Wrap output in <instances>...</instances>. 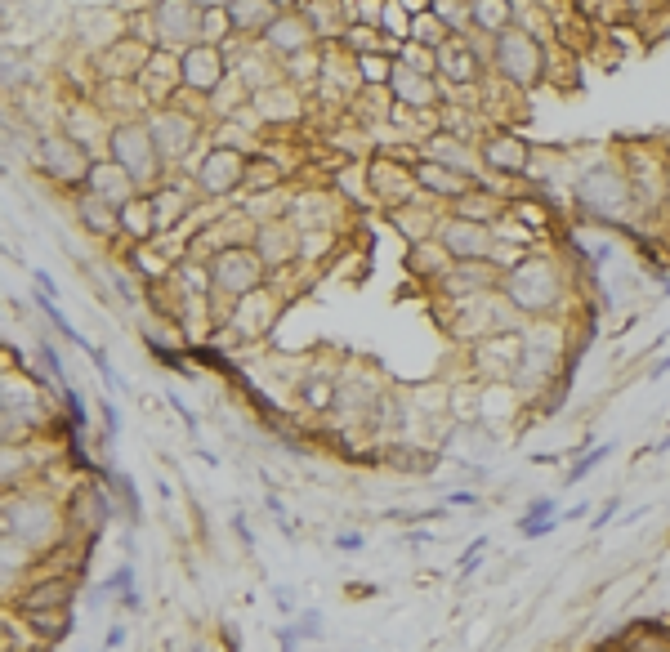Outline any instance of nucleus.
Masks as SVG:
<instances>
[{
    "label": "nucleus",
    "mask_w": 670,
    "mask_h": 652,
    "mask_svg": "<svg viewBox=\"0 0 670 652\" xmlns=\"http://www.w3.org/2000/svg\"><path fill=\"white\" fill-rule=\"evenodd\" d=\"M478 152H483V166H487L492 179H528L532 175L536 152L528 148V139L510 126L487 130V139L478 143Z\"/></svg>",
    "instance_id": "15"
},
{
    "label": "nucleus",
    "mask_w": 670,
    "mask_h": 652,
    "mask_svg": "<svg viewBox=\"0 0 670 652\" xmlns=\"http://www.w3.org/2000/svg\"><path fill=\"white\" fill-rule=\"evenodd\" d=\"M277 309H282V291H277V286H260V291L242 295V300L219 318V331H228L233 340H264L277 322Z\"/></svg>",
    "instance_id": "14"
},
{
    "label": "nucleus",
    "mask_w": 670,
    "mask_h": 652,
    "mask_svg": "<svg viewBox=\"0 0 670 652\" xmlns=\"http://www.w3.org/2000/svg\"><path fill=\"white\" fill-rule=\"evenodd\" d=\"M519 358H523V331L519 335H492V340H483V344L469 349L478 385H496V380H510L514 385V376H519Z\"/></svg>",
    "instance_id": "18"
},
{
    "label": "nucleus",
    "mask_w": 670,
    "mask_h": 652,
    "mask_svg": "<svg viewBox=\"0 0 670 652\" xmlns=\"http://www.w3.org/2000/svg\"><path fill=\"white\" fill-rule=\"evenodd\" d=\"M510 215L519 219L523 228H528V233H550V224H554V210L545 206L541 197H510Z\"/></svg>",
    "instance_id": "41"
},
{
    "label": "nucleus",
    "mask_w": 670,
    "mask_h": 652,
    "mask_svg": "<svg viewBox=\"0 0 670 652\" xmlns=\"http://www.w3.org/2000/svg\"><path fill=\"white\" fill-rule=\"evenodd\" d=\"M32 166L41 170L50 184L81 193L85 179H90V170H94V157L76 139H67L63 130H45L41 139H36V148H32Z\"/></svg>",
    "instance_id": "7"
},
{
    "label": "nucleus",
    "mask_w": 670,
    "mask_h": 652,
    "mask_svg": "<svg viewBox=\"0 0 670 652\" xmlns=\"http://www.w3.org/2000/svg\"><path fill=\"white\" fill-rule=\"evenodd\" d=\"M166 398H170V407H175V411H179V416H184V425H188V429H197V416H193V411H188V407H184V398H179V393H175V389H170V393H166Z\"/></svg>",
    "instance_id": "57"
},
{
    "label": "nucleus",
    "mask_w": 670,
    "mask_h": 652,
    "mask_svg": "<svg viewBox=\"0 0 670 652\" xmlns=\"http://www.w3.org/2000/svg\"><path fill=\"white\" fill-rule=\"evenodd\" d=\"M407 268L420 277V282L438 286V282H443V277L456 268V260H452V255H447V246L434 237V242H420V246H411V251H407Z\"/></svg>",
    "instance_id": "34"
},
{
    "label": "nucleus",
    "mask_w": 670,
    "mask_h": 652,
    "mask_svg": "<svg viewBox=\"0 0 670 652\" xmlns=\"http://www.w3.org/2000/svg\"><path fill=\"white\" fill-rule=\"evenodd\" d=\"M416 161L411 157H398V152H376V157H367L362 161V170H367V193L376 206H385V215L389 210H398V206H411V201H420L425 193H420V184H416Z\"/></svg>",
    "instance_id": "9"
},
{
    "label": "nucleus",
    "mask_w": 670,
    "mask_h": 652,
    "mask_svg": "<svg viewBox=\"0 0 670 652\" xmlns=\"http://www.w3.org/2000/svg\"><path fill=\"white\" fill-rule=\"evenodd\" d=\"M648 376H653V380L670 376V353H666V358H657V362H653V371H648Z\"/></svg>",
    "instance_id": "59"
},
{
    "label": "nucleus",
    "mask_w": 670,
    "mask_h": 652,
    "mask_svg": "<svg viewBox=\"0 0 670 652\" xmlns=\"http://www.w3.org/2000/svg\"><path fill=\"white\" fill-rule=\"evenodd\" d=\"M251 246L264 260L268 273H286L291 264L304 260V233L291 224V219H268V224H260Z\"/></svg>",
    "instance_id": "19"
},
{
    "label": "nucleus",
    "mask_w": 670,
    "mask_h": 652,
    "mask_svg": "<svg viewBox=\"0 0 670 652\" xmlns=\"http://www.w3.org/2000/svg\"><path fill=\"white\" fill-rule=\"evenodd\" d=\"M121 237H126L130 246L157 242V210H152V197L148 193H139L126 210H121Z\"/></svg>",
    "instance_id": "35"
},
{
    "label": "nucleus",
    "mask_w": 670,
    "mask_h": 652,
    "mask_svg": "<svg viewBox=\"0 0 670 652\" xmlns=\"http://www.w3.org/2000/svg\"><path fill=\"white\" fill-rule=\"evenodd\" d=\"M612 452H617V443H595V447H586V452H581L577 460H572V469H568V478H563V483H568V487L586 483V478L595 474V469H599V465H603V460H608Z\"/></svg>",
    "instance_id": "44"
},
{
    "label": "nucleus",
    "mask_w": 670,
    "mask_h": 652,
    "mask_svg": "<svg viewBox=\"0 0 670 652\" xmlns=\"http://www.w3.org/2000/svg\"><path fill=\"white\" fill-rule=\"evenodd\" d=\"M108 157L126 170L143 193H152V188L170 175V170L161 166V152H157V143H152L148 121H117V126H112V139H108Z\"/></svg>",
    "instance_id": "6"
},
{
    "label": "nucleus",
    "mask_w": 670,
    "mask_h": 652,
    "mask_svg": "<svg viewBox=\"0 0 670 652\" xmlns=\"http://www.w3.org/2000/svg\"><path fill=\"white\" fill-rule=\"evenodd\" d=\"M434 14L438 23L447 27V36H461V41H469L474 32V0H434Z\"/></svg>",
    "instance_id": "40"
},
{
    "label": "nucleus",
    "mask_w": 670,
    "mask_h": 652,
    "mask_svg": "<svg viewBox=\"0 0 670 652\" xmlns=\"http://www.w3.org/2000/svg\"><path fill=\"white\" fill-rule=\"evenodd\" d=\"M23 626L32 630L41 644H63L72 635V608H41V612H23Z\"/></svg>",
    "instance_id": "38"
},
{
    "label": "nucleus",
    "mask_w": 670,
    "mask_h": 652,
    "mask_svg": "<svg viewBox=\"0 0 670 652\" xmlns=\"http://www.w3.org/2000/svg\"><path fill=\"white\" fill-rule=\"evenodd\" d=\"M36 358H41L45 376H50L59 389H67V376H63V358H59V353H54V344H50V340H41V344H36Z\"/></svg>",
    "instance_id": "49"
},
{
    "label": "nucleus",
    "mask_w": 670,
    "mask_h": 652,
    "mask_svg": "<svg viewBox=\"0 0 670 652\" xmlns=\"http://www.w3.org/2000/svg\"><path fill=\"white\" fill-rule=\"evenodd\" d=\"M268 268L264 260L255 255V246H237V251H224L210 260V282H215V300H242V295L260 291L268 286Z\"/></svg>",
    "instance_id": "11"
},
{
    "label": "nucleus",
    "mask_w": 670,
    "mask_h": 652,
    "mask_svg": "<svg viewBox=\"0 0 670 652\" xmlns=\"http://www.w3.org/2000/svg\"><path fill=\"white\" fill-rule=\"evenodd\" d=\"M72 210H76V224L85 228L90 237H99V242H117L121 237V210H112L108 201H99L94 193H72Z\"/></svg>",
    "instance_id": "31"
},
{
    "label": "nucleus",
    "mask_w": 670,
    "mask_h": 652,
    "mask_svg": "<svg viewBox=\"0 0 670 652\" xmlns=\"http://www.w3.org/2000/svg\"><path fill=\"white\" fill-rule=\"evenodd\" d=\"M335 545H340V550H362V536L358 532H340V536H335Z\"/></svg>",
    "instance_id": "58"
},
{
    "label": "nucleus",
    "mask_w": 670,
    "mask_h": 652,
    "mask_svg": "<svg viewBox=\"0 0 670 652\" xmlns=\"http://www.w3.org/2000/svg\"><path fill=\"white\" fill-rule=\"evenodd\" d=\"M662 295H670V277H666V282H662Z\"/></svg>",
    "instance_id": "62"
},
{
    "label": "nucleus",
    "mask_w": 670,
    "mask_h": 652,
    "mask_svg": "<svg viewBox=\"0 0 670 652\" xmlns=\"http://www.w3.org/2000/svg\"><path fill=\"white\" fill-rule=\"evenodd\" d=\"M143 90V99L152 103V108H170V103L184 99V63H179V54L170 50H152L148 67L139 72V81H134Z\"/></svg>",
    "instance_id": "23"
},
{
    "label": "nucleus",
    "mask_w": 670,
    "mask_h": 652,
    "mask_svg": "<svg viewBox=\"0 0 670 652\" xmlns=\"http://www.w3.org/2000/svg\"><path fill=\"white\" fill-rule=\"evenodd\" d=\"M148 23H152V45L170 54H184L201 45V5L188 0H161L148 5Z\"/></svg>",
    "instance_id": "12"
},
{
    "label": "nucleus",
    "mask_w": 670,
    "mask_h": 652,
    "mask_svg": "<svg viewBox=\"0 0 670 652\" xmlns=\"http://www.w3.org/2000/svg\"><path fill=\"white\" fill-rule=\"evenodd\" d=\"M99 416H103V434H108V443L117 438V429H121V420H117V407H112L108 398H99Z\"/></svg>",
    "instance_id": "53"
},
{
    "label": "nucleus",
    "mask_w": 670,
    "mask_h": 652,
    "mask_svg": "<svg viewBox=\"0 0 670 652\" xmlns=\"http://www.w3.org/2000/svg\"><path fill=\"white\" fill-rule=\"evenodd\" d=\"M510 210V201L505 197H496V193H487V188H474L469 197H461L456 201L447 215H456V219H469V224H483V228H492L496 219Z\"/></svg>",
    "instance_id": "36"
},
{
    "label": "nucleus",
    "mask_w": 670,
    "mask_h": 652,
    "mask_svg": "<svg viewBox=\"0 0 670 652\" xmlns=\"http://www.w3.org/2000/svg\"><path fill=\"white\" fill-rule=\"evenodd\" d=\"M255 139H260V134L242 130L237 121H224V126H215V134H210V148H233V152H246V157H251Z\"/></svg>",
    "instance_id": "46"
},
{
    "label": "nucleus",
    "mask_w": 670,
    "mask_h": 652,
    "mask_svg": "<svg viewBox=\"0 0 670 652\" xmlns=\"http://www.w3.org/2000/svg\"><path fill=\"white\" fill-rule=\"evenodd\" d=\"M514 27V0H474V32L496 41Z\"/></svg>",
    "instance_id": "39"
},
{
    "label": "nucleus",
    "mask_w": 670,
    "mask_h": 652,
    "mask_svg": "<svg viewBox=\"0 0 670 652\" xmlns=\"http://www.w3.org/2000/svg\"><path fill=\"white\" fill-rule=\"evenodd\" d=\"M447 505H474V492H452V496H447Z\"/></svg>",
    "instance_id": "61"
},
{
    "label": "nucleus",
    "mask_w": 670,
    "mask_h": 652,
    "mask_svg": "<svg viewBox=\"0 0 670 652\" xmlns=\"http://www.w3.org/2000/svg\"><path fill=\"white\" fill-rule=\"evenodd\" d=\"M121 644H126V626H112L108 630V648H121Z\"/></svg>",
    "instance_id": "60"
},
{
    "label": "nucleus",
    "mask_w": 670,
    "mask_h": 652,
    "mask_svg": "<svg viewBox=\"0 0 670 652\" xmlns=\"http://www.w3.org/2000/svg\"><path fill=\"white\" fill-rule=\"evenodd\" d=\"M559 523H563V514H550V519H541V523H519V536H528V541H536V536L554 532Z\"/></svg>",
    "instance_id": "52"
},
{
    "label": "nucleus",
    "mask_w": 670,
    "mask_h": 652,
    "mask_svg": "<svg viewBox=\"0 0 670 652\" xmlns=\"http://www.w3.org/2000/svg\"><path fill=\"white\" fill-rule=\"evenodd\" d=\"M416 184H420V193H425L434 206H443V210H452L461 197L474 193V179H465V175H456V170H447V166H438V161H425V157H416Z\"/></svg>",
    "instance_id": "26"
},
{
    "label": "nucleus",
    "mask_w": 670,
    "mask_h": 652,
    "mask_svg": "<svg viewBox=\"0 0 670 652\" xmlns=\"http://www.w3.org/2000/svg\"><path fill=\"white\" fill-rule=\"evenodd\" d=\"M487 554V536H478V541H469V550L461 554V563H456V572H461V577H469V572H474V563L483 559Z\"/></svg>",
    "instance_id": "50"
},
{
    "label": "nucleus",
    "mask_w": 670,
    "mask_h": 652,
    "mask_svg": "<svg viewBox=\"0 0 670 652\" xmlns=\"http://www.w3.org/2000/svg\"><path fill=\"white\" fill-rule=\"evenodd\" d=\"M197 112H206V103L197 99H179L170 108H152L148 112V130H152V143L161 152V166L166 170H193L201 161L197 143H201V121Z\"/></svg>",
    "instance_id": "4"
},
{
    "label": "nucleus",
    "mask_w": 670,
    "mask_h": 652,
    "mask_svg": "<svg viewBox=\"0 0 670 652\" xmlns=\"http://www.w3.org/2000/svg\"><path fill=\"white\" fill-rule=\"evenodd\" d=\"M59 523H63V514L50 496H41V492L5 496V536H18V545L41 550V545H50L59 536Z\"/></svg>",
    "instance_id": "8"
},
{
    "label": "nucleus",
    "mask_w": 670,
    "mask_h": 652,
    "mask_svg": "<svg viewBox=\"0 0 670 652\" xmlns=\"http://www.w3.org/2000/svg\"><path fill=\"white\" fill-rule=\"evenodd\" d=\"M394 59L402 67H411V72H425V76H438V50H429V45H416V41H407V45H398V54Z\"/></svg>",
    "instance_id": "47"
},
{
    "label": "nucleus",
    "mask_w": 670,
    "mask_h": 652,
    "mask_svg": "<svg viewBox=\"0 0 670 652\" xmlns=\"http://www.w3.org/2000/svg\"><path fill=\"white\" fill-rule=\"evenodd\" d=\"M318 621H322V617L309 608V612H300V621H295V630H300L304 639H318V635H322V626H318Z\"/></svg>",
    "instance_id": "55"
},
{
    "label": "nucleus",
    "mask_w": 670,
    "mask_h": 652,
    "mask_svg": "<svg viewBox=\"0 0 670 652\" xmlns=\"http://www.w3.org/2000/svg\"><path fill=\"white\" fill-rule=\"evenodd\" d=\"M572 201H577V210L590 224L612 228V233H626L639 219L635 188H630L626 170H621L617 161H599V166L581 170L577 184H572Z\"/></svg>",
    "instance_id": "2"
},
{
    "label": "nucleus",
    "mask_w": 670,
    "mask_h": 652,
    "mask_svg": "<svg viewBox=\"0 0 670 652\" xmlns=\"http://www.w3.org/2000/svg\"><path fill=\"white\" fill-rule=\"evenodd\" d=\"M420 157L425 161H438V166H447V170H456V175H465V179H474L478 188L487 184V166H483V152H478V143H465V139H456V134H429L425 143H420Z\"/></svg>",
    "instance_id": "20"
},
{
    "label": "nucleus",
    "mask_w": 670,
    "mask_h": 652,
    "mask_svg": "<svg viewBox=\"0 0 670 652\" xmlns=\"http://www.w3.org/2000/svg\"><path fill=\"white\" fill-rule=\"evenodd\" d=\"M411 41L416 45H429V50H443L452 36H447V27L438 23V14H434V5H420L416 9V23H411Z\"/></svg>",
    "instance_id": "43"
},
{
    "label": "nucleus",
    "mask_w": 670,
    "mask_h": 652,
    "mask_svg": "<svg viewBox=\"0 0 670 652\" xmlns=\"http://www.w3.org/2000/svg\"><path fill=\"white\" fill-rule=\"evenodd\" d=\"M152 59V45L139 41V36H121V41H112L103 54H94L90 67L99 72V81H139V72L148 67Z\"/></svg>",
    "instance_id": "24"
},
{
    "label": "nucleus",
    "mask_w": 670,
    "mask_h": 652,
    "mask_svg": "<svg viewBox=\"0 0 670 652\" xmlns=\"http://www.w3.org/2000/svg\"><path fill=\"white\" fill-rule=\"evenodd\" d=\"M59 402H63L67 420H72V434H81V429H85V425H90V411H85L81 393H76L72 385H67V389H59Z\"/></svg>",
    "instance_id": "48"
},
{
    "label": "nucleus",
    "mask_w": 670,
    "mask_h": 652,
    "mask_svg": "<svg viewBox=\"0 0 670 652\" xmlns=\"http://www.w3.org/2000/svg\"><path fill=\"white\" fill-rule=\"evenodd\" d=\"M67 139H76L85 152H90L94 161L99 157H108V139H112V121H108V112L99 108V103H90V99H76V103H67V112H63V126H59Z\"/></svg>",
    "instance_id": "21"
},
{
    "label": "nucleus",
    "mask_w": 670,
    "mask_h": 652,
    "mask_svg": "<svg viewBox=\"0 0 670 652\" xmlns=\"http://www.w3.org/2000/svg\"><path fill=\"white\" fill-rule=\"evenodd\" d=\"M286 219H291L300 233L335 237V228H340V197L322 193V188H313V193H295L291 206H286Z\"/></svg>",
    "instance_id": "25"
},
{
    "label": "nucleus",
    "mask_w": 670,
    "mask_h": 652,
    "mask_svg": "<svg viewBox=\"0 0 670 652\" xmlns=\"http://www.w3.org/2000/svg\"><path fill=\"white\" fill-rule=\"evenodd\" d=\"M255 112L264 117V126H295L304 121V90H295L291 81H277L273 90L255 94Z\"/></svg>",
    "instance_id": "29"
},
{
    "label": "nucleus",
    "mask_w": 670,
    "mask_h": 652,
    "mask_svg": "<svg viewBox=\"0 0 670 652\" xmlns=\"http://www.w3.org/2000/svg\"><path fill=\"white\" fill-rule=\"evenodd\" d=\"M501 295L519 309V318L528 322H550L563 313V300L572 295L568 264L554 255H528L514 273L501 277Z\"/></svg>",
    "instance_id": "1"
},
{
    "label": "nucleus",
    "mask_w": 670,
    "mask_h": 652,
    "mask_svg": "<svg viewBox=\"0 0 670 652\" xmlns=\"http://www.w3.org/2000/svg\"><path fill=\"white\" fill-rule=\"evenodd\" d=\"M179 63H184V94L197 103H206L210 94L219 90V85L233 76V67H228V54L219 50V45H193V50L179 54Z\"/></svg>",
    "instance_id": "17"
},
{
    "label": "nucleus",
    "mask_w": 670,
    "mask_h": 652,
    "mask_svg": "<svg viewBox=\"0 0 670 652\" xmlns=\"http://www.w3.org/2000/svg\"><path fill=\"white\" fill-rule=\"evenodd\" d=\"M14 416H18V443L27 438V429H32V425H41V420H45L41 393L32 389V376H27L23 385L5 380V425H14Z\"/></svg>",
    "instance_id": "32"
},
{
    "label": "nucleus",
    "mask_w": 670,
    "mask_h": 652,
    "mask_svg": "<svg viewBox=\"0 0 670 652\" xmlns=\"http://www.w3.org/2000/svg\"><path fill=\"white\" fill-rule=\"evenodd\" d=\"M492 72L510 90H536L550 76V50L523 27H510V32H501L492 41Z\"/></svg>",
    "instance_id": "5"
},
{
    "label": "nucleus",
    "mask_w": 670,
    "mask_h": 652,
    "mask_svg": "<svg viewBox=\"0 0 670 652\" xmlns=\"http://www.w3.org/2000/svg\"><path fill=\"white\" fill-rule=\"evenodd\" d=\"M246 166H251V157L246 152H233V148H206L201 152V161L188 175L197 179V193L201 201H215V206H224V201H237L246 188Z\"/></svg>",
    "instance_id": "10"
},
{
    "label": "nucleus",
    "mask_w": 670,
    "mask_h": 652,
    "mask_svg": "<svg viewBox=\"0 0 670 652\" xmlns=\"http://www.w3.org/2000/svg\"><path fill=\"white\" fill-rule=\"evenodd\" d=\"M568 322L550 318V322H528L523 326V358H519V385L523 398H541L554 385L563 367H568Z\"/></svg>",
    "instance_id": "3"
},
{
    "label": "nucleus",
    "mask_w": 670,
    "mask_h": 652,
    "mask_svg": "<svg viewBox=\"0 0 670 652\" xmlns=\"http://www.w3.org/2000/svg\"><path fill=\"white\" fill-rule=\"evenodd\" d=\"M340 9H344V23H349V27H376V32H380L385 0H340Z\"/></svg>",
    "instance_id": "45"
},
{
    "label": "nucleus",
    "mask_w": 670,
    "mask_h": 652,
    "mask_svg": "<svg viewBox=\"0 0 670 652\" xmlns=\"http://www.w3.org/2000/svg\"><path fill=\"white\" fill-rule=\"evenodd\" d=\"M36 291H41V295H50V300H59V286H54V277L50 273H45V268H36Z\"/></svg>",
    "instance_id": "56"
},
{
    "label": "nucleus",
    "mask_w": 670,
    "mask_h": 652,
    "mask_svg": "<svg viewBox=\"0 0 670 652\" xmlns=\"http://www.w3.org/2000/svg\"><path fill=\"white\" fill-rule=\"evenodd\" d=\"M621 170H626L630 188H635L639 215L666 206L670 184H666V157L662 152H648L644 143H626V148H621Z\"/></svg>",
    "instance_id": "13"
},
{
    "label": "nucleus",
    "mask_w": 670,
    "mask_h": 652,
    "mask_svg": "<svg viewBox=\"0 0 670 652\" xmlns=\"http://www.w3.org/2000/svg\"><path fill=\"white\" fill-rule=\"evenodd\" d=\"M76 599V577L72 572H54V577L32 581L23 594H18V612H41V608H72Z\"/></svg>",
    "instance_id": "30"
},
{
    "label": "nucleus",
    "mask_w": 670,
    "mask_h": 652,
    "mask_svg": "<svg viewBox=\"0 0 670 652\" xmlns=\"http://www.w3.org/2000/svg\"><path fill=\"white\" fill-rule=\"evenodd\" d=\"M519 407H523L519 385H510V380L483 385V393H478V425H501V420H510Z\"/></svg>",
    "instance_id": "33"
},
{
    "label": "nucleus",
    "mask_w": 670,
    "mask_h": 652,
    "mask_svg": "<svg viewBox=\"0 0 670 652\" xmlns=\"http://www.w3.org/2000/svg\"><path fill=\"white\" fill-rule=\"evenodd\" d=\"M617 510H621V501H617V496H608V501H603V510L595 514V519H590V532H603V527L612 523V514H617Z\"/></svg>",
    "instance_id": "54"
},
{
    "label": "nucleus",
    "mask_w": 670,
    "mask_h": 652,
    "mask_svg": "<svg viewBox=\"0 0 670 652\" xmlns=\"http://www.w3.org/2000/svg\"><path fill=\"white\" fill-rule=\"evenodd\" d=\"M277 9L282 5H273V0H233V5H228V14H233V32L260 41L264 27L277 18Z\"/></svg>",
    "instance_id": "37"
},
{
    "label": "nucleus",
    "mask_w": 670,
    "mask_h": 652,
    "mask_svg": "<svg viewBox=\"0 0 670 652\" xmlns=\"http://www.w3.org/2000/svg\"><path fill=\"white\" fill-rule=\"evenodd\" d=\"M85 193H94L99 201H108L112 210H126L130 201L143 193V188L134 184V179L112 157H99V161H94V170H90V179H85Z\"/></svg>",
    "instance_id": "27"
},
{
    "label": "nucleus",
    "mask_w": 670,
    "mask_h": 652,
    "mask_svg": "<svg viewBox=\"0 0 670 652\" xmlns=\"http://www.w3.org/2000/svg\"><path fill=\"white\" fill-rule=\"evenodd\" d=\"M438 242L447 246V255H452L456 264H487L492 251H496L492 228L469 224V219H456V215H443V224H438Z\"/></svg>",
    "instance_id": "22"
},
{
    "label": "nucleus",
    "mask_w": 670,
    "mask_h": 652,
    "mask_svg": "<svg viewBox=\"0 0 670 652\" xmlns=\"http://www.w3.org/2000/svg\"><path fill=\"white\" fill-rule=\"evenodd\" d=\"M233 36L237 32H233V14H228V5H201V41L224 50Z\"/></svg>",
    "instance_id": "42"
},
{
    "label": "nucleus",
    "mask_w": 670,
    "mask_h": 652,
    "mask_svg": "<svg viewBox=\"0 0 670 652\" xmlns=\"http://www.w3.org/2000/svg\"><path fill=\"white\" fill-rule=\"evenodd\" d=\"M260 41H264V50L273 54L277 63L295 59V54H304V50H318V36H313V27H309V18H304L300 0H291V5L277 9V18L264 27Z\"/></svg>",
    "instance_id": "16"
},
{
    "label": "nucleus",
    "mask_w": 670,
    "mask_h": 652,
    "mask_svg": "<svg viewBox=\"0 0 670 652\" xmlns=\"http://www.w3.org/2000/svg\"><path fill=\"white\" fill-rule=\"evenodd\" d=\"M550 510H554L550 496H536V501L528 505V514H519V523H541V519H550ZM554 514H559V510H554Z\"/></svg>",
    "instance_id": "51"
},
{
    "label": "nucleus",
    "mask_w": 670,
    "mask_h": 652,
    "mask_svg": "<svg viewBox=\"0 0 670 652\" xmlns=\"http://www.w3.org/2000/svg\"><path fill=\"white\" fill-rule=\"evenodd\" d=\"M443 215H447L443 206H434L429 197H420V201H411V206L389 210L385 219L398 228L402 237H407L411 246H420V242H434V237H438V224H443Z\"/></svg>",
    "instance_id": "28"
}]
</instances>
